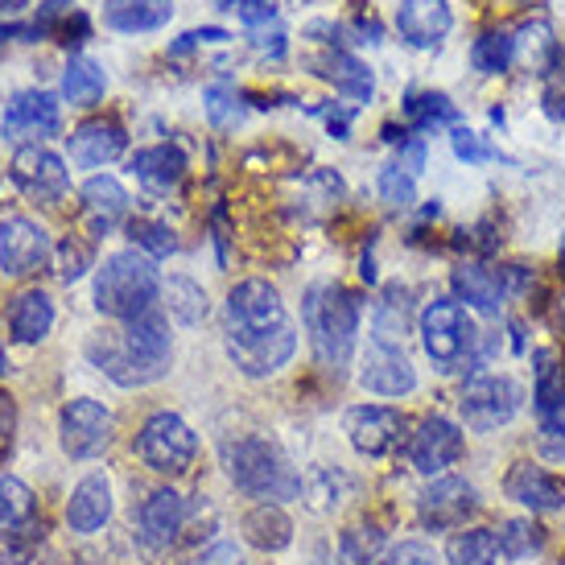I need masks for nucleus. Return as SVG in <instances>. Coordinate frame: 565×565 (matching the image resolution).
Instances as JSON below:
<instances>
[{
    "label": "nucleus",
    "instance_id": "obj_7",
    "mask_svg": "<svg viewBox=\"0 0 565 565\" xmlns=\"http://www.w3.org/2000/svg\"><path fill=\"white\" fill-rule=\"evenodd\" d=\"M520 405H524V388L512 376H500V372H475L458 393L462 425L475 434H495L500 425L516 417Z\"/></svg>",
    "mask_w": 565,
    "mask_h": 565
},
{
    "label": "nucleus",
    "instance_id": "obj_51",
    "mask_svg": "<svg viewBox=\"0 0 565 565\" xmlns=\"http://www.w3.org/2000/svg\"><path fill=\"white\" fill-rule=\"evenodd\" d=\"M541 438H565V401L541 413Z\"/></svg>",
    "mask_w": 565,
    "mask_h": 565
},
{
    "label": "nucleus",
    "instance_id": "obj_49",
    "mask_svg": "<svg viewBox=\"0 0 565 565\" xmlns=\"http://www.w3.org/2000/svg\"><path fill=\"white\" fill-rule=\"evenodd\" d=\"M87 38H92V21H87V13H83V9H75V13L66 17L63 25L54 30V42H58L63 50H79Z\"/></svg>",
    "mask_w": 565,
    "mask_h": 565
},
{
    "label": "nucleus",
    "instance_id": "obj_12",
    "mask_svg": "<svg viewBox=\"0 0 565 565\" xmlns=\"http://www.w3.org/2000/svg\"><path fill=\"white\" fill-rule=\"evenodd\" d=\"M50 256H54V244L42 223L25 220V215L0 220V268L9 277H30L38 268H46Z\"/></svg>",
    "mask_w": 565,
    "mask_h": 565
},
{
    "label": "nucleus",
    "instance_id": "obj_50",
    "mask_svg": "<svg viewBox=\"0 0 565 565\" xmlns=\"http://www.w3.org/2000/svg\"><path fill=\"white\" fill-rule=\"evenodd\" d=\"M388 565H441V557L425 541H401L393 553H388Z\"/></svg>",
    "mask_w": 565,
    "mask_h": 565
},
{
    "label": "nucleus",
    "instance_id": "obj_11",
    "mask_svg": "<svg viewBox=\"0 0 565 565\" xmlns=\"http://www.w3.org/2000/svg\"><path fill=\"white\" fill-rule=\"evenodd\" d=\"M462 455H467V438H462V429L450 417H425L422 429L408 441V462L425 479L446 475Z\"/></svg>",
    "mask_w": 565,
    "mask_h": 565
},
{
    "label": "nucleus",
    "instance_id": "obj_41",
    "mask_svg": "<svg viewBox=\"0 0 565 565\" xmlns=\"http://www.w3.org/2000/svg\"><path fill=\"white\" fill-rule=\"evenodd\" d=\"M450 149H455V158L467 161V166H483V161H508V166H516V161L503 158L495 145H487L471 128H455V132H450Z\"/></svg>",
    "mask_w": 565,
    "mask_h": 565
},
{
    "label": "nucleus",
    "instance_id": "obj_53",
    "mask_svg": "<svg viewBox=\"0 0 565 565\" xmlns=\"http://www.w3.org/2000/svg\"><path fill=\"white\" fill-rule=\"evenodd\" d=\"M396 166H405L413 178L425 170V145L422 141H408V145H401V161Z\"/></svg>",
    "mask_w": 565,
    "mask_h": 565
},
{
    "label": "nucleus",
    "instance_id": "obj_30",
    "mask_svg": "<svg viewBox=\"0 0 565 565\" xmlns=\"http://www.w3.org/2000/svg\"><path fill=\"white\" fill-rule=\"evenodd\" d=\"M512 42H516V63L529 66V71H550V63L557 58V38H553V25L550 21H524L516 33H512Z\"/></svg>",
    "mask_w": 565,
    "mask_h": 565
},
{
    "label": "nucleus",
    "instance_id": "obj_4",
    "mask_svg": "<svg viewBox=\"0 0 565 565\" xmlns=\"http://www.w3.org/2000/svg\"><path fill=\"white\" fill-rule=\"evenodd\" d=\"M161 294V277L153 268V256L141 248L111 252L95 273V310L120 322L153 315V301Z\"/></svg>",
    "mask_w": 565,
    "mask_h": 565
},
{
    "label": "nucleus",
    "instance_id": "obj_47",
    "mask_svg": "<svg viewBox=\"0 0 565 565\" xmlns=\"http://www.w3.org/2000/svg\"><path fill=\"white\" fill-rule=\"evenodd\" d=\"M220 9H232V13L244 21V25H268L277 17V0H220Z\"/></svg>",
    "mask_w": 565,
    "mask_h": 565
},
{
    "label": "nucleus",
    "instance_id": "obj_39",
    "mask_svg": "<svg viewBox=\"0 0 565 565\" xmlns=\"http://www.w3.org/2000/svg\"><path fill=\"white\" fill-rule=\"evenodd\" d=\"M380 550H384L380 529H347L339 536V562L343 565H376Z\"/></svg>",
    "mask_w": 565,
    "mask_h": 565
},
{
    "label": "nucleus",
    "instance_id": "obj_15",
    "mask_svg": "<svg viewBox=\"0 0 565 565\" xmlns=\"http://www.w3.org/2000/svg\"><path fill=\"white\" fill-rule=\"evenodd\" d=\"M347 438L363 458H388L405 438V417L384 405H355L347 408Z\"/></svg>",
    "mask_w": 565,
    "mask_h": 565
},
{
    "label": "nucleus",
    "instance_id": "obj_13",
    "mask_svg": "<svg viewBox=\"0 0 565 565\" xmlns=\"http://www.w3.org/2000/svg\"><path fill=\"white\" fill-rule=\"evenodd\" d=\"M455 294L462 306H471L479 315H500L503 301L516 289H524V273L520 268H487V265H458L455 268Z\"/></svg>",
    "mask_w": 565,
    "mask_h": 565
},
{
    "label": "nucleus",
    "instance_id": "obj_14",
    "mask_svg": "<svg viewBox=\"0 0 565 565\" xmlns=\"http://www.w3.org/2000/svg\"><path fill=\"white\" fill-rule=\"evenodd\" d=\"M425 529H462L479 512V491L458 475H438L417 500Z\"/></svg>",
    "mask_w": 565,
    "mask_h": 565
},
{
    "label": "nucleus",
    "instance_id": "obj_35",
    "mask_svg": "<svg viewBox=\"0 0 565 565\" xmlns=\"http://www.w3.org/2000/svg\"><path fill=\"white\" fill-rule=\"evenodd\" d=\"M471 63L479 75H503L508 66L516 63V42H512V33L508 30L483 33L471 46Z\"/></svg>",
    "mask_w": 565,
    "mask_h": 565
},
{
    "label": "nucleus",
    "instance_id": "obj_20",
    "mask_svg": "<svg viewBox=\"0 0 565 565\" xmlns=\"http://www.w3.org/2000/svg\"><path fill=\"white\" fill-rule=\"evenodd\" d=\"M111 516V483L104 471H92L83 475L75 491H71V500H66V524H71V533H83L92 536L99 533Z\"/></svg>",
    "mask_w": 565,
    "mask_h": 565
},
{
    "label": "nucleus",
    "instance_id": "obj_3",
    "mask_svg": "<svg viewBox=\"0 0 565 565\" xmlns=\"http://www.w3.org/2000/svg\"><path fill=\"white\" fill-rule=\"evenodd\" d=\"M301 327L310 334L318 363L327 372H343L351 355H355V339H360V301L347 294L343 285H310L301 298Z\"/></svg>",
    "mask_w": 565,
    "mask_h": 565
},
{
    "label": "nucleus",
    "instance_id": "obj_43",
    "mask_svg": "<svg viewBox=\"0 0 565 565\" xmlns=\"http://www.w3.org/2000/svg\"><path fill=\"white\" fill-rule=\"evenodd\" d=\"M495 541H500V553L508 562H520V557L533 553V524L529 520H508L503 533H495Z\"/></svg>",
    "mask_w": 565,
    "mask_h": 565
},
{
    "label": "nucleus",
    "instance_id": "obj_24",
    "mask_svg": "<svg viewBox=\"0 0 565 565\" xmlns=\"http://www.w3.org/2000/svg\"><path fill=\"white\" fill-rule=\"evenodd\" d=\"M128 170L137 173V182L166 194V190H173L186 178V153L178 145H149V149H141L137 158L128 161Z\"/></svg>",
    "mask_w": 565,
    "mask_h": 565
},
{
    "label": "nucleus",
    "instance_id": "obj_34",
    "mask_svg": "<svg viewBox=\"0 0 565 565\" xmlns=\"http://www.w3.org/2000/svg\"><path fill=\"white\" fill-rule=\"evenodd\" d=\"M347 491H351V479L330 471V467H315V471L301 479V495L310 500L315 512H334L347 500Z\"/></svg>",
    "mask_w": 565,
    "mask_h": 565
},
{
    "label": "nucleus",
    "instance_id": "obj_22",
    "mask_svg": "<svg viewBox=\"0 0 565 565\" xmlns=\"http://www.w3.org/2000/svg\"><path fill=\"white\" fill-rule=\"evenodd\" d=\"M315 75L318 79H327L330 87L339 95H347V99H355V104H367L372 95H376V79H372V71H367V63H360L351 50H327V54H318L315 63Z\"/></svg>",
    "mask_w": 565,
    "mask_h": 565
},
{
    "label": "nucleus",
    "instance_id": "obj_25",
    "mask_svg": "<svg viewBox=\"0 0 565 565\" xmlns=\"http://www.w3.org/2000/svg\"><path fill=\"white\" fill-rule=\"evenodd\" d=\"M186 524V500L173 491V487H161L153 491L141 508V533L153 541V545H170L173 536L182 533Z\"/></svg>",
    "mask_w": 565,
    "mask_h": 565
},
{
    "label": "nucleus",
    "instance_id": "obj_54",
    "mask_svg": "<svg viewBox=\"0 0 565 565\" xmlns=\"http://www.w3.org/2000/svg\"><path fill=\"white\" fill-rule=\"evenodd\" d=\"M13 425H17L13 396H4V393H0V446H9V438H13Z\"/></svg>",
    "mask_w": 565,
    "mask_h": 565
},
{
    "label": "nucleus",
    "instance_id": "obj_26",
    "mask_svg": "<svg viewBox=\"0 0 565 565\" xmlns=\"http://www.w3.org/2000/svg\"><path fill=\"white\" fill-rule=\"evenodd\" d=\"M54 327V301L42 289H25L17 294L9 306V330H13L17 343H42Z\"/></svg>",
    "mask_w": 565,
    "mask_h": 565
},
{
    "label": "nucleus",
    "instance_id": "obj_58",
    "mask_svg": "<svg viewBox=\"0 0 565 565\" xmlns=\"http://www.w3.org/2000/svg\"><path fill=\"white\" fill-rule=\"evenodd\" d=\"M0 565H17V553H13V550H4V545H0Z\"/></svg>",
    "mask_w": 565,
    "mask_h": 565
},
{
    "label": "nucleus",
    "instance_id": "obj_48",
    "mask_svg": "<svg viewBox=\"0 0 565 565\" xmlns=\"http://www.w3.org/2000/svg\"><path fill=\"white\" fill-rule=\"evenodd\" d=\"M71 13H75V0H42V4H38V17H33L38 38H54V30H58Z\"/></svg>",
    "mask_w": 565,
    "mask_h": 565
},
{
    "label": "nucleus",
    "instance_id": "obj_55",
    "mask_svg": "<svg viewBox=\"0 0 565 565\" xmlns=\"http://www.w3.org/2000/svg\"><path fill=\"white\" fill-rule=\"evenodd\" d=\"M256 50H265V54H273V58H281L285 54V33H260V38H256Z\"/></svg>",
    "mask_w": 565,
    "mask_h": 565
},
{
    "label": "nucleus",
    "instance_id": "obj_6",
    "mask_svg": "<svg viewBox=\"0 0 565 565\" xmlns=\"http://www.w3.org/2000/svg\"><path fill=\"white\" fill-rule=\"evenodd\" d=\"M417 334H422L425 355L434 360L438 372H462L467 363L479 367V327H475L471 310L458 298L429 301L417 318Z\"/></svg>",
    "mask_w": 565,
    "mask_h": 565
},
{
    "label": "nucleus",
    "instance_id": "obj_52",
    "mask_svg": "<svg viewBox=\"0 0 565 565\" xmlns=\"http://www.w3.org/2000/svg\"><path fill=\"white\" fill-rule=\"evenodd\" d=\"M194 565H244L239 562V550L236 545H227V541H220V545H211V550H203V557Z\"/></svg>",
    "mask_w": 565,
    "mask_h": 565
},
{
    "label": "nucleus",
    "instance_id": "obj_29",
    "mask_svg": "<svg viewBox=\"0 0 565 565\" xmlns=\"http://www.w3.org/2000/svg\"><path fill=\"white\" fill-rule=\"evenodd\" d=\"M108 92V75L95 58H83V54H71V63L63 71V95L75 104V108H92L95 99H104Z\"/></svg>",
    "mask_w": 565,
    "mask_h": 565
},
{
    "label": "nucleus",
    "instance_id": "obj_18",
    "mask_svg": "<svg viewBox=\"0 0 565 565\" xmlns=\"http://www.w3.org/2000/svg\"><path fill=\"white\" fill-rule=\"evenodd\" d=\"M396 30L408 46L434 50L446 42V33L455 30V13L446 0H401L396 4Z\"/></svg>",
    "mask_w": 565,
    "mask_h": 565
},
{
    "label": "nucleus",
    "instance_id": "obj_36",
    "mask_svg": "<svg viewBox=\"0 0 565 565\" xmlns=\"http://www.w3.org/2000/svg\"><path fill=\"white\" fill-rule=\"evenodd\" d=\"M533 363H536L533 401H536V413H545V408H553L557 401H565V384H562V367H557V351H553V347H541V351H533Z\"/></svg>",
    "mask_w": 565,
    "mask_h": 565
},
{
    "label": "nucleus",
    "instance_id": "obj_17",
    "mask_svg": "<svg viewBox=\"0 0 565 565\" xmlns=\"http://www.w3.org/2000/svg\"><path fill=\"white\" fill-rule=\"evenodd\" d=\"M63 450L71 458H95L111 441V413L92 396H79L63 408Z\"/></svg>",
    "mask_w": 565,
    "mask_h": 565
},
{
    "label": "nucleus",
    "instance_id": "obj_59",
    "mask_svg": "<svg viewBox=\"0 0 565 565\" xmlns=\"http://www.w3.org/2000/svg\"><path fill=\"white\" fill-rule=\"evenodd\" d=\"M9 372V355H4V347H0V376Z\"/></svg>",
    "mask_w": 565,
    "mask_h": 565
},
{
    "label": "nucleus",
    "instance_id": "obj_5",
    "mask_svg": "<svg viewBox=\"0 0 565 565\" xmlns=\"http://www.w3.org/2000/svg\"><path fill=\"white\" fill-rule=\"evenodd\" d=\"M227 462V479L260 503H281L301 495V475L289 467V458L281 455V446H273L268 438H239L223 450Z\"/></svg>",
    "mask_w": 565,
    "mask_h": 565
},
{
    "label": "nucleus",
    "instance_id": "obj_19",
    "mask_svg": "<svg viewBox=\"0 0 565 565\" xmlns=\"http://www.w3.org/2000/svg\"><path fill=\"white\" fill-rule=\"evenodd\" d=\"M503 491H508V500H516L529 512H557V508H565V479L536 467V462H516L503 479Z\"/></svg>",
    "mask_w": 565,
    "mask_h": 565
},
{
    "label": "nucleus",
    "instance_id": "obj_28",
    "mask_svg": "<svg viewBox=\"0 0 565 565\" xmlns=\"http://www.w3.org/2000/svg\"><path fill=\"white\" fill-rule=\"evenodd\" d=\"M239 529H244V536H248L256 550H268V553L289 550V541H294V520L281 512V503H256L252 512H244Z\"/></svg>",
    "mask_w": 565,
    "mask_h": 565
},
{
    "label": "nucleus",
    "instance_id": "obj_33",
    "mask_svg": "<svg viewBox=\"0 0 565 565\" xmlns=\"http://www.w3.org/2000/svg\"><path fill=\"white\" fill-rule=\"evenodd\" d=\"M455 104L446 92H408L405 95V120L417 132H434L438 125H455Z\"/></svg>",
    "mask_w": 565,
    "mask_h": 565
},
{
    "label": "nucleus",
    "instance_id": "obj_21",
    "mask_svg": "<svg viewBox=\"0 0 565 565\" xmlns=\"http://www.w3.org/2000/svg\"><path fill=\"white\" fill-rule=\"evenodd\" d=\"M66 145H71V161L79 170H99V166H111L125 153L128 137L116 120H87L66 137Z\"/></svg>",
    "mask_w": 565,
    "mask_h": 565
},
{
    "label": "nucleus",
    "instance_id": "obj_32",
    "mask_svg": "<svg viewBox=\"0 0 565 565\" xmlns=\"http://www.w3.org/2000/svg\"><path fill=\"white\" fill-rule=\"evenodd\" d=\"M500 541L491 529H462L446 541V565H495Z\"/></svg>",
    "mask_w": 565,
    "mask_h": 565
},
{
    "label": "nucleus",
    "instance_id": "obj_9",
    "mask_svg": "<svg viewBox=\"0 0 565 565\" xmlns=\"http://www.w3.org/2000/svg\"><path fill=\"white\" fill-rule=\"evenodd\" d=\"M63 128V104L54 92H17L4 108V120H0V137L13 141L17 149L25 141H42V137H54Z\"/></svg>",
    "mask_w": 565,
    "mask_h": 565
},
{
    "label": "nucleus",
    "instance_id": "obj_57",
    "mask_svg": "<svg viewBox=\"0 0 565 565\" xmlns=\"http://www.w3.org/2000/svg\"><path fill=\"white\" fill-rule=\"evenodd\" d=\"M30 0H0V13H17V9H25Z\"/></svg>",
    "mask_w": 565,
    "mask_h": 565
},
{
    "label": "nucleus",
    "instance_id": "obj_27",
    "mask_svg": "<svg viewBox=\"0 0 565 565\" xmlns=\"http://www.w3.org/2000/svg\"><path fill=\"white\" fill-rule=\"evenodd\" d=\"M83 203H87V215H92L95 232H108L111 223H120L128 215V190L120 186V178H111V173H95L87 178V186H83Z\"/></svg>",
    "mask_w": 565,
    "mask_h": 565
},
{
    "label": "nucleus",
    "instance_id": "obj_61",
    "mask_svg": "<svg viewBox=\"0 0 565 565\" xmlns=\"http://www.w3.org/2000/svg\"><path fill=\"white\" fill-rule=\"evenodd\" d=\"M557 315H562V322H565V294H562V301H557Z\"/></svg>",
    "mask_w": 565,
    "mask_h": 565
},
{
    "label": "nucleus",
    "instance_id": "obj_40",
    "mask_svg": "<svg viewBox=\"0 0 565 565\" xmlns=\"http://www.w3.org/2000/svg\"><path fill=\"white\" fill-rule=\"evenodd\" d=\"M380 199L388 206H396V211H405V206L417 203V178L405 170V166H384L380 170Z\"/></svg>",
    "mask_w": 565,
    "mask_h": 565
},
{
    "label": "nucleus",
    "instance_id": "obj_37",
    "mask_svg": "<svg viewBox=\"0 0 565 565\" xmlns=\"http://www.w3.org/2000/svg\"><path fill=\"white\" fill-rule=\"evenodd\" d=\"M408 289H401V285H393L388 294H384V301L376 306V339H384V343H401L408 334Z\"/></svg>",
    "mask_w": 565,
    "mask_h": 565
},
{
    "label": "nucleus",
    "instance_id": "obj_10",
    "mask_svg": "<svg viewBox=\"0 0 565 565\" xmlns=\"http://www.w3.org/2000/svg\"><path fill=\"white\" fill-rule=\"evenodd\" d=\"M360 388L384 401L408 396L417 388V367L408 363V355L401 351V343H384V339H367V351L360 360Z\"/></svg>",
    "mask_w": 565,
    "mask_h": 565
},
{
    "label": "nucleus",
    "instance_id": "obj_56",
    "mask_svg": "<svg viewBox=\"0 0 565 565\" xmlns=\"http://www.w3.org/2000/svg\"><path fill=\"white\" fill-rule=\"evenodd\" d=\"M541 450L550 462H565V438H541Z\"/></svg>",
    "mask_w": 565,
    "mask_h": 565
},
{
    "label": "nucleus",
    "instance_id": "obj_23",
    "mask_svg": "<svg viewBox=\"0 0 565 565\" xmlns=\"http://www.w3.org/2000/svg\"><path fill=\"white\" fill-rule=\"evenodd\" d=\"M170 17L173 0H104V25L116 33H153Z\"/></svg>",
    "mask_w": 565,
    "mask_h": 565
},
{
    "label": "nucleus",
    "instance_id": "obj_42",
    "mask_svg": "<svg viewBox=\"0 0 565 565\" xmlns=\"http://www.w3.org/2000/svg\"><path fill=\"white\" fill-rule=\"evenodd\" d=\"M128 236H132V244H137L145 256H170V252L178 248L173 232L158 220H137L132 227H128Z\"/></svg>",
    "mask_w": 565,
    "mask_h": 565
},
{
    "label": "nucleus",
    "instance_id": "obj_8",
    "mask_svg": "<svg viewBox=\"0 0 565 565\" xmlns=\"http://www.w3.org/2000/svg\"><path fill=\"white\" fill-rule=\"evenodd\" d=\"M137 450H141L145 467L158 475H186L194 467V455H199V438L178 413H153L149 422L141 425V438H137Z\"/></svg>",
    "mask_w": 565,
    "mask_h": 565
},
{
    "label": "nucleus",
    "instance_id": "obj_38",
    "mask_svg": "<svg viewBox=\"0 0 565 565\" xmlns=\"http://www.w3.org/2000/svg\"><path fill=\"white\" fill-rule=\"evenodd\" d=\"M33 520V491L21 479H0V529H25Z\"/></svg>",
    "mask_w": 565,
    "mask_h": 565
},
{
    "label": "nucleus",
    "instance_id": "obj_44",
    "mask_svg": "<svg viewBox=\"0 0 565 565\" xmlns=\"http://www.w3.org/2000/svg\"><path fill=\"white\" fill-rule=\"evenodd\" d=\"M87 268H92V248L75 236L63 239V244H58V277L71 285V281H79Z\"/></svg>",
    "mask_w": 565,
    "mask_h": 565
},
{
    "label": "nucleus",
    "instance_id": "obj_1",
    "mask_svg": "<svg viewBox=\"0 0 565 565\" xmlns=\"http://www.w3.org/2000/svg\"><path fill=\"white\" fill-rule=\"evenodd\" d=\"M223 343L244 376H277L298 355V330L285 315L281 294L268 281H239L223 301Z\"/></svg>",
    "mask_w": 565,
    "mask_h": 565
},
{
    "label": "nucleus",
    "instance_id": "obj_31",
    "mask_svg": "<svg viewBox=\"0 0 565 565\" xmlns=\"http://www.w3.org/2000/svg\"><path fill=\"white\" fill-rule=\"evenodd\" d=\"M161 294H166V310H170L173 322H182V327H199L206 318V294L199 281H190V277H170V281L161 285Z\"/></svg>",
    "mask_w": 565,
    "mask_h": 565
},
{
    "label": "nucleus",
    "instance_id": "obj_45",
    "mask_svg": "<svg viewBox=\"0 0 565 565\" xmlns=\"http://www.w3.org/2000/svg\"><path fill=\"white\" fill-rule=\"evenodd\" d=\"M541 99H545V111H550L553 120H562L565 116V46L557 50V58H553L550 71H545V92H541Z\"/></svg>",
    "mask_w": 565,
    "mask_h": 565
},
{
    "label": "nucleus",
    "instance_id": "obj_60",
    "mask_svg": "<svg viewBox=\"0 0 565 565\" xmlns=\"http://www.w3.org/2000/svg\"><path fill=\"white\" fill-rule=\"evenodd\" d=\"M557 256H562V273H565V232H562V248H557Z\"/></svg>",
    "mask_w": 565,
    "mask_h": 565
},
{
    "label": "nucleus",
    "instance_id": "obj_16",
    "mask_svg": "<svg viewBox=\"0 0 565 565\" xmlns=\"http://www.w3.org/2000/svg\"><path fill=\"white\" fill-rule=\"evenodd\" d=\"M13 182L38 203H58L71 186V173L58 153H50L42 145H21L13 153Z\"/></svg>",
    "mask_w": 565,
    "mask_h": 565
},
{
    "label": "nucleus",
    "instance_id": "obj_2",
    "mask_svg": "<svg viewBox=\"0 0 565 565\" xmlns=\"http://www.w3.org/2000/svg\"><path fill=\"white\" fill-rule=\"evenodd\" d=\"M87 360L120 388H145L170 372V327L166 318L145 315L125 322L120 330H95L87 339Z\"/></svg>",
    "mask_w": 565,
    "mask_h": 565
},
{
    "label": "nucleus",
    "instance_id": "obj_46",
    "mask_svg": "<svg viewBox=\"0 0 565 565\" xmlns=\"http://www.w3.org/2000/svg\"><path fill=\"white\" fill-rule=\"evenodd\" d=\"M203 99H206V116H211L215 125H232V120H239V99L232 87L215 83V87H206L203 92Z\"/></svg>",
    "mask_w": 565,
    "mask_h": 565
}]
</instances>
